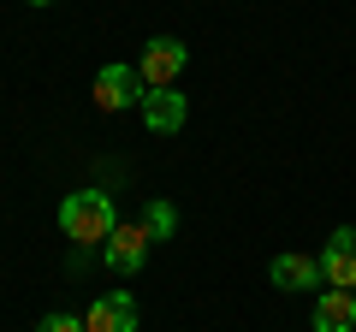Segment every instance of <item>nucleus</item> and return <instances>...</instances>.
Instances as JSON below:
<instances>
[{"label":"nucleus","instance_id":"obj_11","mask_svg":"<svg viewBox=\"0 0 356 332\" xmlns=\"http://www.w3.org/2000/svg\"><path fill=\"white\" fill-rule=\"evenodd\" d=\"M36 332H89V326H83V320H72V315H42Z\"/></svg>","mask_w":356,"mask_h":332},{"label":"nucleus","instance_id":"obj_4","mask_svg":"<svg viewBox=\"0 0 356 332\" xmlns=\"http://www.w3.org/2000/svg\"><path fill=\"white\" fill-rule=\"evenodd\" d=\"M83 326H89V332H137V297H131V291L95 297L89 315H83Z\"/></svg>","mask_w":356,"mask_h":332},{"label":"nucleus","instance_id":"obj_7","mask_svg":"<svg viewBox=\"0 0 356 332\" xmlns=\"http://www.w3.org/2000/svg\"><path fill=\"white\" fill-rule=\"evenodd\" d=\"M184 119H191V101L178 90H149L143 95V125L149 131H184Z\"/></svg>","mask_w":356,"mask_h":332},{"label":"nucleus","instance_id":"obj_10","mask_svg":"<svg viewBox=\"0 0 356 332\" xmlns=\"http://www.w3.org/2000/svg\"><path fill=\"white\" fill-rule=\"evenodd\" d=\"M143 231H149L154 243L172 238V231H178V208L172 202H149V208H143Z\"/></svg>","mask_w":356,"mask_h":332},{"label":"nucleus","instance_id":"obj_8","mask_svg":"<svg viewBox=\"0 0 356 332\" xmlns=\"http://www.w3.org/2000/svg\"><path fill=\"white\" fill-rule=\"evenodd\" d=\"M315 332H356V291L315 297Z\"/></svg>","mask_w":356,"mask_h":332},{"label":"nucleus","instance_id":"obj_1","mask_svg":"<svg viewBox=\"0 0 356 332\" xmlns=\"http://www.w3.org/2000/svg\"><path fill=\"white\" fill-rule=\"evenodd\" d=\"M60 231L77 243V249H95V243L107 249V238L119 231L113 196H107V190H72V196L60 202Z\"/></svg>","mask_w":356,"mask_h":332},{"label":"nucleus","instance_id":"obj_3","mask_svg":"<svg viewBox=\"0 0 356 332\" xmlns=\"http://www.w3.org/2000/svg\"><path fill=\"white\" fill-rule=\"evenodd\" d=\"M184 60H191V48H184L178 36H154L149 48H143L137 72H143V83H149V90H172L178 72H184Z\"/></svg>","mask_w":356,"mask_h":332},{"label":"nucleus","instance_id":"obj_2","mask_svg":"<svg viewBox=\"0 0 356 332\" xmlns=\"http://www.w3.org/2000/svg\"><path fill=\"white\" fill-rule=\"evenodd\" d=\"M149 83H143L137 65H102L95 72V107L102 113H125V107H143Z\"/></svg>","mask_w":356,"mask_h":332},{"label":"nucleus","instance_id":"obj_5","mask_svg":"<svg viewBox=\"0 0 356 332\" xmlns=\"http://www.w3.org/2000/svg\"><path fill=\"white\" fill-rule=\"evenodd\" d=\"M321 273H327V285H332V291H350V285H356V226H339V231L327 238Z\"/></svg>","mask_w":356,"mask_h":332},{"label":"nucleus","instance_id":"obj_6","mask_svg":"<svg viewBox=\"0 0 356 332\" xmlns=\"http://www.w3.org/2000/svg\"><path fill=\"white\" fill-rule=\"evenodd\" d=\"M149 243H154V238L143 231V219H137V226H125V219H119V231L107 238V267L131 279V273L143 267V256H149Z\"/></svg>","mask_w":356,"mask_h":332},{"label":"nucleus","instance_id":"obj_9","mask_svg":"<svg viewBox=\"0 0 356 332\" xmlns=\"http://www.w3.org/2000/svg\"><path fill=\"white\" fill-rule=\"evenodd\" d=\"M273 285H280V291H315V285H327V273L309 256H280L273 261Z\"/></svg>","mask_w":356,"mask_h":332},{"label":"nucleus","instance_id":"obj_12","mask_svg":"<svg viewBox=\"0 0 356 332\" xmlns=\"http://www.w3.org/2000/svg\"><path fill=\"white\" fill-rule=\"evenodd\" d=\"M30 6H48V0H30Z\"/></svg>","mask_w":356,"mask_h":332}]
</instances>
